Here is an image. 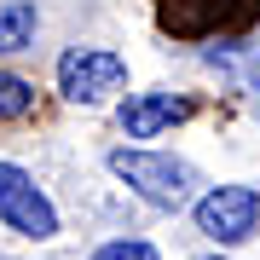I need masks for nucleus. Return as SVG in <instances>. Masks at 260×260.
Masks as SVG:
<instances>
[{"label":"nucleus","instance_id":"obj_1","mask_svg":"<svg viewBox=\"0 0 260 260\" xmlns=\"http://www.w3.org/2000/svg\"><path fill=\"white\" fill-rule=\"evenodd\" d=\"M110 174L162 214H179L197 191V168L179 156H162V150H110Z\"/></svg>","mask_w":260,"mask_h":260},{"label":"nucleus","instance_id":"obj_2","mask_svg":"<svg viewBox=\"0 0 260 260\" xmlns=\"http://www.w3.org/2000/svg\"><path fill=\"white\" fill-rule=\"evenodd\" d=\"M58 87L70 104H104L127 87V58L110 47H70L58 58Z\"/></svg>","mask_w":260,"mask_h":260},{"label":"nucleus","instance_id":"obj_3","mask_svg":"<svg viewBox=\"0 0 260 260\" xmlns=\"http://www.w3.org/2000/svg\"><path fill=\"white\" fill-rule=\"evenodd\" d=\"M260 225V191L254 185H214L208 197H197V232L214 243H249Z\"/></svg>","mask_w":260,"mask_h":260},{"label":"nucleus","instance_id":"obj_4","mask_svg":"<svg viewBox=\"0 0 260 260\" xmlns=\"http://www.w3.org/2000/svg\"><path fill=\"white\" fill-rule=\"evenodd\" d=\"M0 220H6L12 232L35 237V243L58 237V208L47 203V191H41L18 162H0Z\"/></svg>","mask_w":260,"mask_h":260},{"label":"nucleus","instance_id":"obj_5","mask_svg":"<svg viewBox=\"0 0 260 260\" xmlns=\"http://www.w3.org/2000/svg\"><path fill=\"white\" fill-rule=\"evenodd\" d=\"M185 116H191V104L174 99V93H133L121 104V133H127V139H156V133H168Z\"/></svg>","mask_w":260,"mask_h":260},{"label":"nucleus","instance_id":"obj_6","mask_svg":"<svg viewBox=\"0 0 260 260\" xmlns=\"http://www.w3.org/2000/svg\"><path fill=\"white\" fill-rule=\"evenodd\" d=\"M35 6L29 0H12V6H0V52H23L35 47Z\"/></svg>","mask_w":260,"mask_h":260},{"label":"nucleus","instance_id":"obj_7","mask_svg":"<svg viewBox=\"0 0 260 260\" xmlns=\"http://www.w3.org/2000/svg\"><path fill=\"white\" fill-rule=\"evenodd\" d=\"M208 64H225L243 81V93L254 99V110H260V52H225V47H208Z\"/></svg>","mask_w":260,"mask_h":260},{"label":"nucleus","instance_id":"obj_8","mask_svg":"<svg viewBox=\"0 0 260 260\" xmlns=\"http://www.w3.org/2000/svg\"><path fill=\"white\" fill-rule=\"evenodd\" d=\"M35 110V87L23 81V75H6L0 70V121H18Z\"/></svg>","mask_w":260,"mask_h":260},{"label":"nucleus","instance_id":"obj_9","mask_svg":"<svg viewBox=\"0 0 260 260\" xmlns=\"http://www.w3.org/2000/svg\"><path fill=\"white\" fill-rule=\"evenodd\" d=\"M93 260H162V254L150 249L145 237H116V243H104V249H99Z\"/></svg>","mask_w":260,"mask_h":260},{"label":"nucleus","instance_id":"obj_10","mask_svg":"<svg viewBox=\"0 0 260 260\" xmlns=\"http://www.w3.org/2000/svg\"><path fill=\"white\" fill-rule=\"evenodd\" d=\"M214 260H220V254H214Z\"/></svg>","mask_w":260,"mask_h":260}]
</instances>
